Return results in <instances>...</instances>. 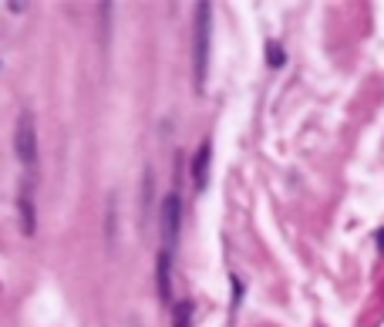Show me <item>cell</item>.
I'll use <instances>...</instances> for the list:
<instances>
[{"label":"cell","instance_id":"6da1fadb","mask_svg":"<svg viewBox=\"0 0 384 327\" xmlns=\"http://www.w3.org/2000/svg\"><path fill=\"white\" fill-rule=\"evenodd\" d=\"M192 81L196 91H205L209 75V41H212V3H196V21H192Z\"/></svg>","mask_w":384,"mask_h":327},{"label":"cell","instance_id":"7a4b0ae2","mask_svg":"<svg viewBox=\"0 0 384 327\" xmlns=\"http://www.w3.org/2000/svg\"><path fill=\"white\" fill-rule=\"evenodd\" d=\"M14 155L27 169V176L30 179L37 176L41 155H37V122H34V112H21L17 122H14Z\"/></svg>","mask_w":384,"mask_h":327},{"label":"cell","instance_id":"3957f363","mask_svg":"<svg viewBox=\"0 0 384 327\" xmlns=\"http://www.w3.org/2000/svg\"><path fill=\"white\" fill-rule=\"evenodd\" d=\"M179 229H182V196L172 189V193H165V200H162V206H158V233H162V250L176 253Z\"/></svg>","mask_w":384,"mask_h":327},{"label":"cell","instance_id":"277c9868","mask_svg":"<svg viewBox=\"0 0 384 327\" xmlns=\"http://www.w3.org/2000/svg\"><path fill=\"white\" fill-rule=\"evenodd\" d=\"M172 260H176V253L158 247V256H155V290H158V301L165 307H172Z\"/></svg>","mask_w":384,"mask_h":327},{"label":"cell","instance_id":"5b68a950","mask_svg":"<svg viewBox=\"0 0 384 327\" xmlns=\"http://www.w3.org/2000/svg\"><path fill=\"white\" fill-rule=\"evenodd\" d=\"M209 166H212V139H203L196 155H192V186H196V193H205V186H209Z\"/></svg>","mask_w":384,"mask_h":327},{"label":"cell","instance_id":"8992f818","mask_svg":"<svg viewBox=\"0 0 384 327\" xmlns=\"http://www.w3.org/2000/svg\"><path fill=\"white\" fill-rule=\"evenodd\" d=\"M17 220H21V233H24V236H34V233H37V209H34L30 182H24L21 193H17Z\"/></svg>","mask_w":384,"mask_h":327},{"label":"cell","instance_id":"52a82bcc","mask_svg":"<svg viewBox=\"0 0 384 327\" xmlns=\"http://www.w3.org/2000/svg\"><path fill=\"white\" fill-rule=\"evenodd\" d=\"M192 317H196V303L192 301L172 303V327H192Z\"/></svg>","mask_w":384,"mask_h":327},{"label":"cell","instance_id":"ba28073f","mask_svg":"<svg viewBox=\"0 0 384 327\" xmlns=\"http://www.w3.org/2000/svg\"><path fill=\"white\" fill-rule=\"evenodd\" d=\"M266 64L270 68H283L286 64V54H283V48L277 41H266Z\"/></svg>","mask_w":384,"mask_h":327},{"label":"cell","instance_id":"9c48e42d","mask_svg":"<svg viewBox=\"0 0 384 327\" xmlns=\"http://www.w3.org/2000/svg\"><path fill=\"white\" fill-rule=\"evenodd\" d=\"M378 250L384 253V229H381V233H378Z\"/></svg>","mask_w":384,"mask_h":327}]
</instances>
